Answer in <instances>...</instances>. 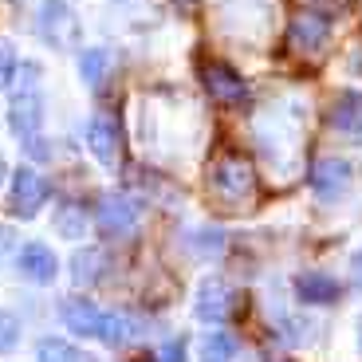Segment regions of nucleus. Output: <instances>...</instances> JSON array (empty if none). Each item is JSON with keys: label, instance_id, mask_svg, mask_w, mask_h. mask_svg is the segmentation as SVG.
I'll return each instance as SVG.
<instances>
[{"label": "nucleus", "instance_id": "1", "mask_svg": "<svg viewBox=\"0 0 362 362\" xmlns=\"http://www.w3.org/2000/svg\"><path fill=\"white\" fill-rule=\"evenodd\" d=\"M256 189H260V181H256V165L248 162L245 154H236V150H225V154L213 158L209 165V193L217 197V205L225 209H248L256 201Z\"/></svg>", "mask_w": 362, "mask_h": 362}, {"label": "nucleus", "instance_id": "2", "mask_svg": "<svg viewBox=\"0 0 362 362\" xmlns=\"http://www.w3.org/2000/svg\"><path fill=\"white\" fill-rule=\"evenodd\" d=\"M36 75L40 67H24V83L16 87V95L8 103V127L20 142H32L40 134V127H44V99L36 90Z\"/></svg>", "mask_w": 362, "mask_h": 362}, {"label": "nucleus", "instance_id": "3", "mask_svg": "<svg viewBox=\"0 0 362 362\" xmlns=\"http://www.w3.org/2000/svg\"><path fill=\"white\" fill-rule=\"evenodd\" d=\"M201 83H205V95L213 103H221V107H245L248 95H252L245 75L233 64H225V59H205L201 64Z\"/></svg>", "mask_w": 362, "mask_h": 362}, {"label": "nucleus", "instance_id": "4", "mask_svg": "<svg viewBox=\"0 0 362 362\" xmlns=\"http://www.w3.org/2000/svg\"><path fill=\"white\" fill-rule=\"evenodd\" d=\"M47 177L40 170H32V165H20L16 173H12V189H8V209L16 213V217L32 221L44 209L47 201Z\"/></svg>", "mask_w": 362, "mask_h": 362}, {"label": "nucleus", "instance_id": "5", "mask_svg": "<svg viewBox=\"0 0 362 362\" xmlns=\"http://www.w3.org/2000/svg\"><path fill=\"white\" fill-rule=\"evenodd\" d=\"M36 32H40V40H47L52 47H67L79 36V20H75L71 4H67V0H40Z\"/></svg>", "mask_w": 362, "mask_h": 362}, {"label": "nucleus", "instance_id": "6", "mask_svg": "<svg viewBox=\"0 0 362 362\" xmlns=\"http://www.w3.org/2000/svg\"><path fill=\"white\" fill-rule=\"evenodd\" d=\"M327 40H331V24H327V16L323 12H296L291 16V24H288V44H291V52L296 55H319L327 47Z\"/></svg>", "mask_w": 362, "mask_h": 362}, {"label": "nucleus", "instance_id": "7", "mask_svg": "<svg viewBox=\"0 0 362 362\" xmlns=\"http://www.w3.org/2000/svg\"><path fill=\"white\" fill-rule=\"evenodd\" d=\"M95 225L107 236L122 240V236H130L138 228V205L127 193H107V197H99V205H95Z\"/></svg>", "mask_w": 362, "mask_h": 362}, {"label": "nucleus", "instance_id": "8", "mask_svg": "<svg viewBox=\"0 0 362 362\" xmlns=\"http://www.w3.org/2000/svg\"><path fill=\"white\" fill-rule=\"evenodd\" d=\"M87 150L99 165H118L122 158V127L115 115H90L87 122Z\"/></svg>", "mask_w": 362, "mask_h": 362}, {"label": "nucleus", "instance_id": "9", "mask_svg": "<svg viewBox=\"0 0 362 362\" xmlns=\"http://www.w3.org/2000/svg\"><path fill=\"white\" fill-rule=\"evenodd\" d=\"M351 162L343 158H315L311 162V189H315L319 201H339L346 189H351Z\"/></svg>", "mask_w": 362, "mask_h": 362}, {"label": "nucleus", "instance_id": "10", "mask_svg": "<svg viewBox=\"0 0 362 362\" xmlns=\"http://www.w3.org/2000/svg\"><path fill=\"white\" fill-rule=\"evenodd\" d=\"M327 127L346 142H362V95L358 90H343L331 110H327Z\"/></svg>", "mask_w": 362, "mask_h": 362}, {"label": "nucleus", "instance_id": "11", "mask_svg": "<svg viewBox=\"0 0 362 362\" xmlns=\"http://www.w3.org/2000/svg\"><path fill=\"white\" fill-rule=\"evenodd\" d=\"M193 311H197L201 323H225L228 311H233V288L225 280H201L197 299H193Z\"/></svg>", "mask_w": 362, "mask_h": 362}, {"label": "nucleus", "instance_id": "12", "mask_svg": "<svg viewBox=\"0 0 362 362\" xmlns=\"http://www.w3.org/2000/svg\"><path fill=\"white\" fill-rule=\"evenodd\" d=\"M16 268H20V276L32 280V284H52L55 276H59V260H55V252L44 240H28L16 256Z\"/></svg>", "mask_w": 362, "mask_h": 362}, {"label": "nucleus", "instance_id": "13", "mask_svg": "<svg viewBox=\"0 0 362 362\" xmlns=\"http://www.w3.org/2000/svg\"><path fill=\"white\" fill-rule=\"evenodd\" d=\"M59 319H64L67 331L75 335H87V339H99V327H103V308H95L90 299L83 296H71L59 303Z\"/></svg>", "mask_w": 362, "mask_h": 362}, {"label": "nucleus", "instance_id": "14", "mask_svg": "<svg viewBox=\"0 0 362 362\" xmlns=\"http://www.w3.org/2000/svg\"><path fill=\"white\" fill-rule=\"evenodd\" d=\"M296 296L303 303H335L339 299V284L327 272H299L296 276Z\"/></svg>", "mask_w": 362, "mask_h": 362}, {"label": "nucleus", "instance_id": "15", "mask_svg": "<svg viewBox=\"0 0 362 362\" xmlns=\"http://www.w3.org/2000/svg\"><path fill=\"white\" fill-rule=\"evenodd\" d=\"M268 12H272L268 0H221V16H225L228 28L248 24V16H252L256 24H268Z\"/></svg>", "mask_w": 362, "mask_h": 362}, {"label": "nucleus", "instance_id": "16", "mask_svg": "<svg viewBox=\"0 0 362 362\" xmlns=\"http://www.w3.org/2000/svg\"><path fill=\"white\" fill-rule=\"evenodd\" d=\"M138 331H142V327H138L130 315H122V311H103L99 339H103L107 346H122V343H130V339H138Z\"/></svg>", "mask_w": 362, "mask_h": 362}, {"label": "nucleus", "instance_id": "17", "mask_svg": "<svg viewBox=\"0 0 362 362\" xmlns=\"http://www.w3.org/2000/svg\"><path fill=\"white\" fill-rule=\"evenodd\" d=\"M103 268H107V256H103L99 248H79V252L71 256V280L79 284V288H90V284L103 276Z\"/></svg>", "mask_w": 362, "mask_h": 362}, {"label": "nucleus", "instance_id": "18", "mask_svg": "<svg viewBox=\"0 0 362 362\" xmlns=\"http://www.w3.org/2000/svg\"><path fill=\"white\" fill-rule=\"evenodd\" d=\"M110 71V52L107 47H87V52H79V75L87 87H99L103 79H107Z\"/></svg>", "mask_w": 362, "mask_h": 362}, {"label": "nucleus", "instance_id": "19", "mask_svg": "<svg viewBox=\"0 0 362 362\" xmlns=\"http://www.w3.org/2000/svg\"><path fill=\"white\" fill-rule=\"evenodd\" d=\"M87 221H90L87 209L75 205V201H67V205L55 213V233H59V236H71V240H75V236L87 233Z\"/></svg>", "mask_w": 362, "mask_h": 362}, {"label": "nucleus", "instance_id": "20", "mask_svg": "<svg viewBox=\"0 0 362 362\" xmlns=\"http://www.w3.org/2000/svg\"><path fill=\"white\" fill-rule=\"evenodd\" d=\"M236 354V339L225 331H213V335L201 339V362H233Z\"/></svg>", "mask_w": 362, "mask_h": 362}, {"label": "nucleus", "instance_id": "21", "mask_svg": "<svg viewBox=\"0 0 362 362\" xmlns=\"http://www.w3.org/2000/svg\"><path fill=\"white\" fill-rule=\"evenodd\" d=\"M36 358L40 362H83V354L71 343H64V339H40Z\"/></svg>", "mask_w": 362, "mask_h": 362}, {"label": "nucleus", "instance_id": "22", "mask_svg": "<svg viewBox=\"0 0 362 362\" xmlns=\"http://www.w3.org/2000/svg\"><path fill=\"white\" fill-rule=\"evenodd\" d=\"M189 248L197 256H209V260H213V256L225 252V233H221V228H197V233L189 236Z\"/></svg>", "mask_w": 362, "mask_h": 362}, {"label": "nucleus", "instance_id": "23", "mask_svg": "<svg viewBox=\"0 0 362 362\" xmlns=\"http://www.w3.org/2000/svg\"><path fill=\"white\" fill-rule=\"evenodd\" d=\"M16 343H20V319L0 311V351H12Z\"/></svg>", "mask_w": 362, "mask_h": 362}, {"label": "nucleus", "instance_id": "24", "mask_svg": "<svg viewBox=\"0 0 362 362\" xmlns=\"http://www.w3.org/2000/svg\"><path fill=\"white\" fill-rule=\"evenodd\" d=\"M12 79H16V52H12V44L0 40V90L8 87Z\"/></svg>", "mask_w": 362, "mask_h": 362}, {"label": "nucleus", "instance_id": "25", "mask_svg": "<svg viewBox=\"0 0 362 362\" xmlns=\"http://www.w3.org/2000/svg\"><path fill=\"white\" fill-rule=\"evenodd\" d=\"M158 362H185V343H181V339L165 343L162 351H158Z\"/></svg>", "mask_w": 362, "mask_h": 362}, {"label": "nucleus", "instance_id": "26", "mask_svg": "<svg viewBox=\"0 0 362 362\" xmlns=\"http://www.w3.org/2000/svg\"><path fill=\"white\" fill-rule=\"evenodd\" d=\"M16 248V233H12L8 225H0V264L8 260V252Z\"/></svg>", "mask_w": 362, "mask_h": 362}, {"label": "nucleus", "instance_id": "27", "mask_svg": "<svg viewBox=\"0 0 362 362\" xmlns=\"http://www.w3.org/2000/svg\"><path fill=\"white\" fill-rule=\"evenodd\" d=\"M351 276H354V284H358V288H362V252H358V256H354V260H351Z\"/></svg>", "mask_w": 362, "mask_h": 362}, {"label": "nucleus", "instance_id": "28", "mask_svg": "<svg viewBox=\"0 0 362 362\" xmlns=\"http://www.w3.org/2000/svg\"><path fill=\"white\" fill-rule=\"evenodd\" d=\"M4 173H8V165H4V154H0V181H4Z\"/></svg>", "mask_w": 362, "mask_h": 362}, {"label": "nucleus", "instance_id": "29", "mask_svg": "<svg viewBox=\"0 0 362 362\" xmlns=\"http://www.w3.org/2000/svg\"><path fill=\"white\" fill-rule=\"evenodd\" d=\"M177 8H193V0H177Z\"/></svg>", "mask_w": 362, "mask_h": 362}, {"label": "nucleus", "instance_id": "30", "mask_svg": "<svg viewBox=\"0 0 362 362\" xmlns=\"http://www.w3.org/2000/svg\"><path fill=\"white\" fill-rule=\"evenodd\" d=\"M358 346H362V327H358Z\"/></svg>", "mask_w": 362, "mask_h": 362}]
</instances>
